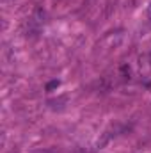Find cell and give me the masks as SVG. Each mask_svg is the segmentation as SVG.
<instances>
[{
  "mask_svg": "<svg viewBox=\"0 0 151 153\" xmlns=\"http://www.w3.org/2000/svg\"><path fill=\"white\" fill-rule=\"evenodd\" d=\"M61 85V82L59 80H52V82H48L46 84V91H53V89H57Z\"/></svg>",
  "mask_w": 151,
  "mask_h": 153,
  "instance_id": "cell-1",
  "label": "cell"
}]
</instances>
